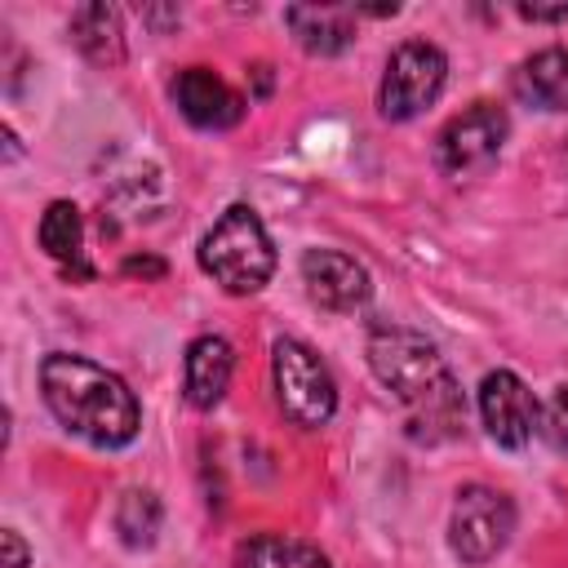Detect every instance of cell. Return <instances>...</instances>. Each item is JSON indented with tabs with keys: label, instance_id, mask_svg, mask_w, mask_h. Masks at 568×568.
Listing matches in <instances>:
<instances>
[{
	"label": "cell",
	"instance_id": "e0dca14e",
	"mask_svg": "<svg viewBox=\"0 0 568 568\" xmlns=\"http://www.w3.org/2000/svg\"><path fill=\"white\" fill-rule=\"evenodd\" d=\"M160 501H155V493H142V488H133V493H124L120 497V510H115V532L124 537V546H151L155 541V532H160Z\"/></svg>",
	"mask_w": 568,
	"mask_h": 568
},
{
	"label": "cell",
	"instance_id": "9a60e30c",
	"mask_svg": "<svg viewBox=\"0 0 568 568\" xmlns=\"http://www.w3.org/2000/svg\"><path fill=\"white\" fill-rule=\"evenodd\" d=\"M240 568H333L328 555L302 537H284V532H257L248 541H240L235 550Z\"/></svg>",
	"mask_w": 568,
	"mask_h": 568
},
{
	"label": "cell",
	"instance_id": "52a82bcc",
	"mask_svg": "<svg viewBox=\"0 0 568 568\" xmlns=\"http://www.w3.org/2000/svg\"><path fill=\"white\" fill-rule=\"evenodd\" d=\"M501 142H506V111L493 102H475L435 133V169L444 178H475L497 160Z\"/></svg>",
	"mask_w": 568,
	"mask_h": 568
},
{
	"label": "cell",
	"instance_id": "5b68a950",
	"mask_svg": "<svg viewBox=\"0 0 568 568\" xmlns=\"http://www.w3.org/2000/svg\"><path fill=\"white\" fill-rule=\"evenodd\" d=\"M515 532V506L506 493L488 488V484H466L453 501V524H448V541L453 555L466 564H488Z\"/></svg>",
	"mask_w": 568,
	"mask_h": 568
},
{
	"label": "cell",
	"instance_id": "7402d4cb",
	"mask_svg": "<svg viewBox=\"0 0 568 568\" xmlns=\"http://www.w3.org/2000/svg\"><path fill=\"white\" fill-rule=\"evenodd\" d=\"M253 80H257V98H266V93H271V67L257 62V67H253Z\"/></svg>",
	"mask_w": 568,
	"mask_h": 568
},
{
	"label": "cell",
	"instance_id": "30bf717a",
	"mask_svg": "<svg viewBox=\"0 0 568 568\" xmlns=\"http://www.w3.org/2000/svg\"><path fill=\"white\" fill-rule=\"evenodd\" d=\"M173 102L195 129H231L244 115V98L209 67H186L173 80Z\"/></svg>",
	"mask_w": 568,
	"mask_h": 568
},
{
	"label": "cell",
	"instance_id": "3957f363",
	"mask_svg": "<svg viewBox=\"0 0 568 568\" xmlns=\"http://www.w3.org/2000/svg\"><path fill=\"white\" fill-rule=\"evenodd\" d=\"M200 266L226 293H257L275 271V248L248 204H231L200 244Z\"/></svg>",
	"mask_w": 568,
	"mask_h": 568
},
{
	"label": "cell",
	"instance_id": "8992f818",
	"mask_svg": "<svg viewBox=\"0 0 568 568\" xmlns=\"http://www.w3.org/2000/svg\"><path fill=\"white\" fill-rule=\"evenodd\" d=\"M448 80V58L426 40H404L382 75V115L386 120H413L422 115Z\"/></svg>",
	"mask_w": 568,
	"mask_h": 568
},
{
	"label": "cell",
	"instance_id": "ffe728a7",
	"mask_svg": "<svg viewBox=\"0 0 568 568\" xmlns=\"http://www.w3.org/2000/svg\"><path fill=\"white\" fill-rule=\"evenodd\" d=\"M4 568H27V546H22V537L13 528L4 532Z\"/></svg>",
	"mask_w": 568,
	"mask_h": 568
},
{
	"label": "cell",
	"instance_id": "7a4b0ae2",
	"mask_svg": "<svg viewBox=\"0 0 568 568\" xmlns=\"http://www.w3.org/2000/svg\"><path fill=\"white\" fill-rule=\"evenodd\" d=\"M40 390H44L49 413L98 448H120L138 435L142 413H138L133 390L124 386V377L106 373L93 359L62 355V351L49 355L40 364Z\"/></svg>",
	"mask_w": 568,
	"mask_h": 568
},
{
	"label": "cell",
	"instance_id": "6da1fadb",
	"mask_svg": "<svg viewBox=\"0 0 568 568\" xmlns=\"http://www.w3.org/2000/svg\"><path fill=\"white\" fill-rule=\"evenodd\" d=\"M368 364L377 382L399 399L413 439L439 444L462 430L466 399L435 342H426L413 328H377L368 337Z\"/></svg>",
	"mask_w": 568,
	"mask_h": 568
},
{
	"label": "cell",
	"instance_id": "277c9868",
	"mask_svg": "<svg viewBox=\"0 0 568 568\" xmlns=\"http://www.w3.org/2000/svg\"><path fill=\"white\" fill-rule=\"evenodd\" d=\"M271 373H275V395L288 422L297 426H324L337 408V386L333 373L324 368V359L297 342V337H280L271 346Z\"/></svg>",
	"mask_w": 568,
	"mask_h": 568
},
{
	"label": "cell",
	"instance_id": "ac0fdd59",
	"mask_svg": "<svg viewBox=\"0 0 568 568\" xmlns=\"http://www.w3.org/2000/svg\"><path fill=\"white\" fill-rule=\"evenodd\" d=\"M541 430L555 448H568V386H559L546 404V417H541Z\"/></svg>",
	"mask_w": 568,
	"mask_h": 568
},
{
	"label": "cell",
	"instance_id": "d6986e66",
	"mask_svg": "<svg viewBox=\"0 0 568 568\" xmlns=\"http://www.w3.org/2000/svg\"><path fill=\"white\" fill-rule=\"evenodd\" d=\"M515 13L528 18V22H568V4H555V9H546V4H519Z\"/></svg>",
	"mask_w": 568,
	"mask_h": 568
},
{
	"label": "cell",
	"instance_id": "2e32d148",
	"mask_svg": "<svg viewBox=\"0 0 568 568\" xmlns=\"http://www.w3.org/2000/svg\"><path fill=\"white\" fill-rule=\"evenodd\" d=\"M40 248L58 262L80 257V209L71 200H53L40 217Z\"/></svg>",
	"mask_w": 568,
	"mask_h": 568
},
{
	"label": "cell",
	"instance_id": "44dd1931",
	"mask_svg": "<svg viewBox=\"0 0 568 568\" xmlns=\"http://www.w3.org/2000/svg\"><path fill=\"white\" fill-rule=\"evenodd\" d=\"M124 271H129V275H151V280H160V275H164V262H160V257H124Z\"/></svg>",
	"mask_w": 568,
	"mask_h": 568
},
{
	"label": "cell",
	"instance_id": "5bb4252c",
	"mask_svg": "<svg viewBox=\"0 0 568 568\" xmlns=\"http://www.w3.org/2000/svg\"><path fill=\"white\" fill-rule=\"evenodd\" d=\"M71 40L80 44V53L98 67H120L124 62V27H120V9L111 4H80L71 13Z\"/></svg>",
	"mask_w": 568,
	"mask_h": 568
},
{
	"label": "cell",
	"instance_id": "8fae6325",
	"mask_svg": "<svg viewBox=\"0 0 568 568\" xmlns=\"http://www.w3.org/2000/svg\"><path fill=\"white\" fill-rule=\"evenodd\" d=\"M231 373H235V351L226 337H195L186 346V359H182V390H186V404L191 408H213L226 386H231Z\"/></svg>",
	"mask_w": 568,
	"mask_h": 568
},
{
	"label": "cell",
	"instance_id": "7c38bea8",
	"mask_svg": "<svg viewBox=\"0 0 568 568\" xmlns=\"http://www.w3.org/2000/svg\"><path fill=\"white\" fill-rule=\"evenodd\" d=\"M284 22L293 27L297 44L315 58H333L355 40V9L342 4H288Z\"/></svg>",
	"mask_w": 568,
	"mask_h": 568
},
{
	"label": "cell",
	"instance_id": "9c48e42d",
	"mask_svg": "<svg viewBox=\"0 0 568 568\" xmlns=\"http://www.w3.org/2000/svg\"><path fill=\"white\" fill-rule=\"evenodd\" d=\"M302 280H306V293L315 306L324 311H355L368 302V271L351 257V253H337V248H311L302 257Z\"/></svg>",
	"mask_w": 568,
	"mask_h": 568
},
{
	"label": "cell",
	"instance_id": "4fadbf2b",
	"mask_svg": "<svg viewBox=\"0 0 568 568\" xmlns=\"http://www.w3.org/2000/svg\"><path fill=\"white\" fill-rule=\"evenodd\" d=\"M515 93L541 111H568V49H541L515 71Z\"/></svg>",
	"mask_w": 568,
	"mask_h": 568
},
{
	"label": "cell",
	"instance_id": "ba28073f",
	"mask_svg": "<svg viewBox=\"0 0 568 568\" xmlns=\"http://www.w3.org/2000/svg\"><path fill=\"white\" fill-rule=\"evenodd\" d=\"M479 413H484L488 435L501 448H524L532 439L537 422H541V408H537L532 390L506 368H497L479 382Z\"/></svg>",
	"mask_w": 568,
	"mask_h": 568
}]
</instances>
